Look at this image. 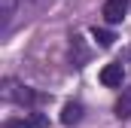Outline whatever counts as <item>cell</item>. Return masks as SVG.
Listing matches in <instances>:
<instances>
[{
    "mask_svg": "<svg viewBox=\"0 0 131 128\" xmlns=\"http://www.w3.org/2000/svg\"><path fill=\"white\" fill-rule=\"evenodd\" d=\"M101 12H104V22H107V25H119V22L125 18V12H128V3H125V0H107Z\"/></svg>",
    "mask_w": 131,
    "mask_h": 128,
    "instance_id": "7a4b0ae2",
    "label": "cell"
},
{
    "mask_svg": "<svg viewBox=\"0 0 131 128\" xmlns=\"http://www.w3.org/2000/svg\"><path fill=\"white\" fill-rule=\"evenodd\" d=\"M79 119H82V104H76V101L64 104V110H61V122H64V125H76Z\"/></svg>",
    "mask_w": 131,
    "mask_h": 128,
    "instance_id": "277c9868",
    "label": "cell"
},
{
    "mask_svg": "<svg viewBox=\"0 0 131 128\" xmlns=\"http://www.w3.org/2000/svg\"><path fill=\"white\" fill-rule=\"evenodd\" d=\"M12 12H15V0H3V18H0V28L3 31H9V22H12Z\"/></svg>",
    "mask_w": 131,
    "mask_h": 128,
    "instance_id": "8992f818",
    "label": "cell"
},
{
    "mask_svg": "<svg viewBox=\"0 0 131 128\" xmlns=\"http://www.w3.org/2000/svg\"><path fill=\"white\" fill-rule=\"evenodd\" d=\"M3 86H6L3 89V98L6 101H18V104H34L37 101V92L28 89V86H12V79H6Z\"/></svg>",
    "mask_w": 131,
    "mask_h": 128,
    "instance_id": "6da1fadb",
    "label": "cell"
},
{
    "mask_svg": "<svg viewBox=\"0 0 131 128\" xmlns=\"http://www.w3.org/2000/svg\"><path fill=\"white\" fill-rule=\"evenodd\" d=\"M122 76H125L122 64H107V67L101 70V82H104L107 89H116V86H122Z\"/></svg>",
    "mask_w": 131,
    "mask_h": 128,
    "instance_id": "3957f363",
    "label": "cell"
},
{
    "mask_svg": "<svg viewBox=\"0 0 131 128\" xmlns=\"http://www.w3.org/2000/svg\"><path fill=\"white\" fill-rule=\"evenodd\" d=\"M3 128H31V122H25V119H6Z\"/></svg>",
    "mask_w": 131,
    "mask_h": 128,
    "instance_id": "ba28073f",
    "label": "cell"
},
{
    "mask_svg": "<svg viewBox=\"0 0 131 128\" xmlns=\"http://www.w3.org/2000/svg\"><path fill=\"white\" fill-rule=\"evenodd\" d=\"M116 116H119V119H128L131 116V86L122 89V95H119V101H116Z\"/></svg>",
    "mask_w": 131,
    "mask_h": 128,
    "instance_id": "5b68a950",
    "label": "cell"
},
{
    "mask_svg": "<svg viewBox=\"0 0 131 128\" xmlns=\"http://www.w3.org/2000/svg\"><path fill=\"white\" fill-rule=\"evenodd\" d=\"M92 37L98 40V46H104V49H107V46H113V40H116L113 34H110V31H104V28H92Z\"/></svg>",
    "mask_w": 131,
    "mask_h": 128,
    "instance_id": "52a82bcc",
    "label": "cell"
}]
</instances>
